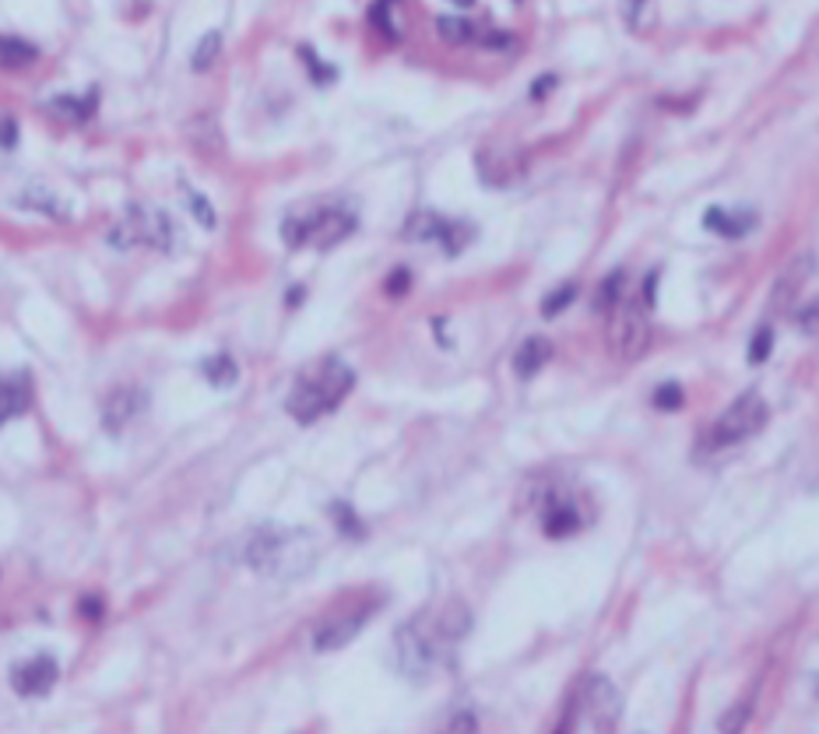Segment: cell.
<instances>
[{"instance_id":"cell-1","label":"cell","mask_w":819,"mask_h":734,"mask_svg":"<svg viewBox=\"0 0 819 734\" xmlns=\"http://www.w3.org/2000/svg\"><path fill=\"white\" fill-rule=\"evenodd\" d=\"M355 387V372L342 359H324L317 363L310 372H302L289 390V415L302 425H310L317 419L331 415V411L348 398V390Z\"/></svg>"},{"instance_id":"cell-2","label":"cell","mask_w":819,"mask_h":734,"mask_svg":"<svg viewBox=\"0 0 819 734\" xmlns=\"http://www.w3.org/2000/svg\"><path fill=\"white\" fill-rule=\"evenodd\" d=\"M243 559L251 569L268 572V577H299L317 559V545L310 531H289V527H257L246 538Z\"/></svg>"},{"instance_id":"cell-3","label":"cell","mask_w":819,"mask_h":734,"mask_svg":"<svg viewBox=\"0 0 819 734\" xmlns=\"http://www.w3.org/2000/svg\"><path fill=\"white\" fill-rule=\"evenodd\" d=\"M598 307L605 310V320H609V345L619 359H640L648 352V310L651 299H630L627 289H622V278L612 275L605 281Z\"/></svg>"},{"instance_id":"cell-4","label":"cell","mask_w":819,"mask_h":734,"mask_svg":"<svg viewBox=\"0 0 819 734\" xmlns=\"http://www.w3.org/2000/svg\"><path fill=\"white\" fill-rule=\"evenodd\" d=\"M622 718V696L605 675H584L577 689L569 692V703L563 710L560 731H580V734H601L612 731Z\"/></svg>"},{"instance_id":"cell-5","label":"cell","mask_w":819,"mask_h":734,"mask_svg":"<svg viewBox=\"0 0 819 734\" xmlns=\"http://www.w3.org/2000/svg\"><path fill=\"white\" fill-rule=\"evenodd\" d=\"M767 419H771L767 401H763L756 390H745L739 401H732L715 422H710V429H704L700 451L704 454H718V451H728V446H739L745 440H753L760 429L767 425Z\"/></svg>"},{"instance_id":"cell-6","label":"cell","mask_w":819,"mask_h":734,"mask_svg":"<svg viewBox=\"0 0 819 734\" xmlns=\"http://www.w3.org/2000/svg\"><path fill=\"white\" fill-rule=\"evenodd\" d=\"M355 232V214L342 204L320 208L302 214V219H289L281 225V236L289 246H317V249H331L337 243H345Z\"/></svg>"},{"instance_id":"cell-7","label":"cell","mask_w":819,"mask_h":734,"mask_svg":"<svg viewBox=\"0 0 819 734\" xmlns=\"http://www.w3.org/2000/svg\"><path fill=\"white\" fill-rule=\"evenodd\" d=\"M176 240V225L166 211L148 208V204H131L128 214L110 229V243L117 249H134V246H152V249H169Z\"/></svg>"},{"instance_id":"cell-8","label":"cell","mask_w":819,"mask_h":734,"mask_svg":"<svg viewBox=\"0 0 819 734\" xmlns=\"http://www.w3.org/2000/svg\"><path fill=\"white\" fill-rule=\"evenodd\" d=\"M395 657H398L401 675L419 682V678H425L436 665V643L419 622H408L395 633Z\"/></svg>"},{"instance_id":"cell-9","label":"cell","mask_w":819,"mask_h":734,"mask_svg":"<svg viewBox=\"0 0 819 734\" xmlns=\"http://www.w3.org/2000/svg\"><path fill=\"white\" fill-rule=\"evenodd\" d=\"M405 236L408 240H419V243H440L454 257V254H461V249L472 243V225L440 219V214H433V211H419V214H412V219H408Z\"/></svg>"},{"instance_id":"cell-10","label":"cell","mask_w":819,"mask_h":734,"mask_svg":"<svg viewBox=\"0 0 819 734\" xmlns=\"http://www.w3.org/2000/svg\"><path fill=\"white\" fill-rule=\"evenodd\" d=\"M587 513L580 507V499L574 492L566 489H552L545 499H542V527L549 538H566V534H574L587 524Z\"/></svg>"},{"instance_id":"cell-11","label":"cell","mask_w":819,"mask_h":734,"mask_svg":"<svg viewBox=\"0 0 819 734\" xmlns=\"http://www.w3.org/2000/svg\"><path fill=\"white\" fill-rule=\"evenodd\" d=\"M373 608H348L342 615H331L320 622V630L313 633V647L317 650H342L345 643H352L363 633V625L369 622Z\"/></svg>"},{"instance_id":"cell-12","label":"cell","mask_w":819,"mask_h":734,"mask_svg":"<svg viewBox=\"0 0 819 734\" xmlns=\"http://www.w3.org/2000/svg\"><path fill=\"white\" fill-rule=\"evenodd\" d=\"M57 660L53 657H32L25 665L11 668V689L18 696H46L53 686H57Z\"/></svg>"},{"instance_id":"cell-13","label":"cell","mask_w":819,"mask_h":734,"mask_svg":"<svg viewBox=\"0 0 819 734\" xmlns=\"http://www.w3.org/2000/svg\"><path fill=\"white\" fill-rule=\"evenodd\" d=\"M478 173L489 187H507L521 176V163H513V155H503L500 148H486L478 155Z\"/></svg>"},{"instance_id":"cell-14","label":"cell","mask_w":819,"mask_h":734,"mask_svg":"<svg viewBox=\"0 0 819 734\" xmlns=\"http://www.w3.org/2000/svg\"><path fill=\"white\" fill-rule=\"evenodd\" d=\"M141 404H145V398H141V390H113L110 401L102 404V422L106 429H123L128 422H134V415L141 411Z\"/></svg>"},{"instance_id":"cell-15","label":"cell","mask_w":819,"mask_h":734,"mask_svg":"<svg viewBox=\"0 0 819 734\" xmlns=\"http://www.w3.org/2000/svg\"><path fill=\"white\" fill-rule=\"evenodd\" d=\"M704 225H707L710 232H718V236L735 240V236H745V232H750V229L756 225V214H753V211L710 208V211L704 214Z\"/></svg>"},{"instance_id":"cell-16","label":"cell","mask_w":819,"mask_h":734,"mask_svg":"<svg viewBox=\"0 0 819 734\" xmlns=\"http://www.w3.org/2000/svg\"><path fill=\"white\" fill-rule=\"evenodd\" d=\"M25 408H29V383L18 380V376L14 380H0V425L22 415Z\"/></svg>"},{"instance_id":"cell-17","label":"cell","mask_w":819,"mask_h":734,"mask_svg":"<svg viewBox=\"0 0 819 734\" xmlns=\"http://www.w3.org/2000/svg\"><path fill=\"white\" fill-rule=\"evenodd\" d=\"M549 342H542V337H528V342L518 348V355H513V369H518V376H535L545 359H549Z\"/></svg>"},{"instance_id":"cell-18","label":"cell","mask_w":819,"mask_h":734,"mask_svg":"<svg viewBox=\"0 0 819 734\" xmlns=\"http://www.w3.org/2000/svg\"><path fill=\"white\" fill-rule=\"evenodd\" d=\"M219 57H222V32H219V29H211V32L201 35V43L193 46V53H190V67H193V70H208Z\"/></svg>"},{"instance_id":"cell-19","label":"cell","mask_w":819,"mask_h":734,"mask_svg":"<svg viewBox=\"0 0 819 734\" xmlns=\"http://www.w3.org/2000/svg\"><path fill=\"white\" fill-rule=\"evenodd\" d=\"M35 60V46L14 35H0V64L4 67H25Z\"/></svg>"},{"instance_id":"cell-20","label":"cell","mask_w":819,"mask_h":734,"mask_svg":"<svg viewBox=\"0 0 819 734\" xmlns=\"http://www.w3.org/2000/svg\"><path fill=\"white\" fill-rule=\"evenodd\" d=\"M201 369H204V376L215 387H233L240 380V369H236L233 359H229V355H211V359Z\"/></svg>"},{"instance_id":"cell-21","label":"cell","mask_w":819,"mask_h":734,"mask_svg":"<svg viewBox=\"0 0 819 734\" xmlns=\"http://www.w3.org/2000/svg\"><path fill=\"white\" fill-rule=\"evenodd\" d=\"M22 204L25 208H35V211H43V214H49V219H53V214H57V219H64V208L57 204V197H53V193H46V190H29V193H22Z\"/></svg>"},{"instance_id":"cell-22","label":"cell","mask_w":819,"mask_h":734,"mask_svg":"<svg viewBox=\"0 0 819 734\" xmlns=\"http://www.w3.org/2000/svg\"><path fill=\"white\" fill-rule=\"evenodd\" d=\"M184 193H187V208H190L193 219H198L204 229H215V208L208 204V197L198 193V190H190V187H187Z\"/></svg>"},{"instance_id":"cell-23","label":"cell","mask_w":819,"mask_h":734,"mask_svg":"<svg viewBox=\"0 0 819 734\" xmlns=\"http://www.w3.org/2000/svg\"><path fill=\"white\" fill-rule=\"evenodd\" d=\"M436 29H440L443 40H451V43H468L475 35V29L468 22H461V18H440Z\"/></svg>"},{"instance_id":"cell-24","label":"cell","mask_w":819,"mask_h":734,"mask_svg":"<svg viewBox=\"0 0 819 734\" xmlns=\"http://www.w3.org/2000/svg\"><path fill=\"white\" fill-rule=\"evenodd\" d=\"M92 105H96L92 99H88V102H78V99H57V102H53V110H70V113H67L70 120H85Z\"/></svg>"},{"instance_id":"cell-25","label":"cell","mask_w":819,"mask_h":734,"mask_svg":"<svg viewBox=\"0 0 819 734\" xmlns=\"http://www.w3.org/2000/svg\"><path fill=\"white\" fill-rule=\"evenodd\" d=\"M651 8V0H627V8H622V11H627V22L640 32V29H644L648 22H644V11Z\"/></svg>"},{"instance_id":"cell-26","label":"cell","mask_w":819,"mask_h":734,"mask_svg":"<svg viewBox=\"0 0 819 734\" xmlns=\"http://www.w3.org/2000/svg\"><path fill=\"white\" fill-rule=\"evenodd\" d=\"M654 404L657 408H675V404H683V393L675 390V387H665V390L654 393Z\"/></svg>"},{"instance_id":"cell-27","label":"cell","mask_w":819,"mask_h":734,"mask_svg":"<svg viewBox=\"0 0 819 734\" xmlns=\"http://www.w3.org/2000/svg\"><path fill=\"white\" fill-rule=\"evenodd\" d=\"M763 355H771V331H760V334H756V345H753V352H750V359L760 363Z\"/></svg>"},{"instance_id":"cell-28","label":"cell","mask_w":819,"mask_h":734,"mask_svg":"<svg viewBox=\"0 0 819 734\" xmlns=\"http://www.w3.org/2000/svg\"><path fill=\"white\" fill-rule=\"evenodd\" d=\"M0 145H4V148L14 145V127H11V120H0Z\"/></svg>"},{"instance_id":"cell-29","label":"cell","mask_w":819,"mask_h":734,"mask_svg":"<svg viewBox=\"0 0 819 734\" xmlns=\"http://www.w3.org/2000/svg\"><path fill=\"white\" fill-rule=\"evenodd\" d=\"M454 4H457V8H468V4H472V0H454Z\"/></svg>"}]
</instances>
